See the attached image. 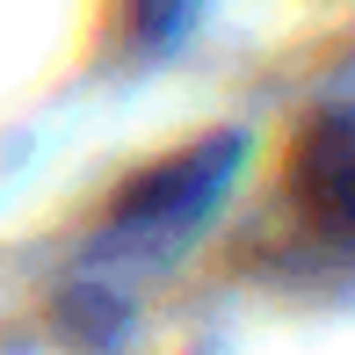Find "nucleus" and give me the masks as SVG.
<instances>
[{"label": "nucleus", "mask_w": 355, "mask_h": 355, "mask_svg": "<svg viewBox=\"0 0 355 355\" xmlns=\"http://www.w3.org/2000/svg\"><path fill=\"white\" fill-rule=\"evenodd\" d=\"M290 196L327 239L355 247V109L304 123L297 153H290Z\"/></svg>", "instance_id": "f257e3e1"}]
</instances>
